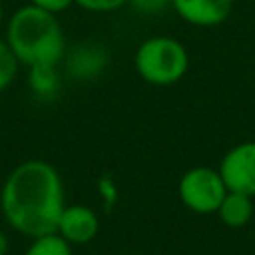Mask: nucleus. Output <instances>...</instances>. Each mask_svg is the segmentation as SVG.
Listing matches in <instances>:
<instances>
[{"instance_id": "f257e3e1", "label": "nucleus", "mask_w": 255, "mask_h": 255, "mask_svg": "<svg viewBox=\"0 0 255 255\" xmlns=\"http://www.w3.org/2000/svg\"><path fill=\"white\" fill-rule=\"evenodd\" d=\"M64 207L62 177L44 159H28L16 165L0 191L4 219L14 231L30 239L54 233Z\"/></svg>"}, {"instance_id": "f03ea898", "label": "nucleus", "mask_w": 255, "mask_h": 255, "mask_svg": "<svg viewBox=\"0 0 255 255\" xmlns=\"http://www.w3.org/2000/svg\"><path fill=\"white\" fill-rule=\"evenodd\" d=\"M6 44L20 64L50 70L64 56V32L56 18L34 4L18 8L6 26Z\"/></svg>"}, {"instance_id": "7ed1b4c3", "label": "nucleus", "mask_w": 255, "mask_h": 255, "mask_svg": "<svg viewBox=\"0 0 255 255\" xmlns=\"http://www.w3.org/2000/svg\"><path fill=\"white\" fill-rule=\"evenodd\" d=\"M139 78L153 86H171L179 82L187 68L189 56L181 42L169 36H151L143 40L133 56Z\"/></svg>"}, {"instance_id": "20e7f679", "label": "nucleus", "mask_w": 255, "mask_h": 255, "mask_svg": "<svg viewBox=\"0 0 255 255\" xmlns=\"http://www.w3.org/2000/svg\"><path fill=\"white\" fill-rule=\"evenodd\" d=\"M179 199L181 203L195 213H215L223 201L227 187L217 169L197 165L187 169L179 179Z\"/></svg>"}, {"instance_id": "39448f33", "label": "nucleus", "mask_w": 255, "mask_h": 255, "mask_svg": "<svg viewBox=\"0 0 255 255\" xmlns=\"http://www.w3.org/2000/svg\"><path fill=\"white\" fill-rule=\"evenodd\" d=\"M217 171L227 191H237L253 197L255 195V141H243L231 147L223 155Z\"/></svg>"}, {"instance_id": "423d86ee", "label": "nucleus", "mask_w": 255, "mask_h": 255, "mask_svg": "<svg viewBox=\"0 0 255 255\" xmlns=\"http://www.w3.org/2000/svg\"><path fill=\"white\" fill-rule=\"evenodd\" d=\"M100 229V221L94 209L86 207V205H66L56 233H60L70 245H84L90 243Z\"/></svg>"}, {"instance_id": "0eeeda50", "label": "nucleus", "mask_w": 255, "mask_h": 255, "mask_svg": "<svg viewBox=\"0 0 255 255\" xmlns=\"http://www.w3.org/2000/svg\"><path fill=\"white\" fill-rule=\"evenodd\" d=\"M171 6L187 24L211 28L229 18L233 0H171Z\"/></svg>"}, {"instance_id": "6e6552de", "label": "nucleus", "mask_w": 255, "mask_h": 255, "mask_svg": "<svg viewBox=\"0 0 255 255\" xmlns=\"http://www.w3.org/2000/svg\"><path fill=\"white\" fill-rule=\"evenodd\" d=\"M215 213L219 215V219L227 227H233V229L235 227H243V225L249 223V219L253 215V201L245 193L227 191Z\"/></svg>"}, {"instance_id": "1a4fd4ad", "label": "nucleus", "mask_w": 255, "mask_h": 255, "mask_svg": "<svg viewBox=\"0 0 255 255\" xmlns=\"http://www.w3.org/2000/svg\"><path fill=\"white\" fill-rule=\"evenodd\" d=\"M24 255H72V247L60 233L54 231L32 237V243Z\"/></svg>"}, {"instance_id": "9d476101", "label": "nucleus", "mask_w": 255, "mask_h": 255, "mask_svg": "<svg viewBox=\"0 0 255 255\" xmlns=\"http://www.w3.org/2000/svg\"><path fill=\"white\" fill-rule=\"evenodd\" d=\"M18 60L12 54V50L8 48L6 40H0V94L12 84V80L16 78L18 72Z\"/></svg>"}, {"instance_id": "9b49d317", "label": "nucleus", "mask_w": 255, "mask_h": 255, "mask_svg": "<svg viewBox=\"0 0 255 255\" xmlns=\"http://www.w3.org/2000/svg\"><path fill=\"white\" fill-rule=\"evenodd\" d=\"M80 8L88 12H114L128 4V0H74Z\"/></svg>"}, {"instance_id": "f8f14e48", "label": "nucleus", "mask_w": 255, "mask_h": 255, "mask_svg": "<svg viewBox=\"0 0 255 255\" xmlns=\"http://www.w3.org/2000/svg\"><path fill=\"white\" fill-rule=\"evenodd\" d=\"M131 4V8L137 12V14H143V16H153V14H159L163 12L167 6H171V0H128Z\"/></svg>"}, {"instance_id": "ddd939ff", "label": "nucleus", "mask_w": 255, "mask_h": 255, "mask_svg": "<svg viewBox=\"0 0 255 255\" xmlns=\"http://www.w3.org/2000/svg\"><path fill=\"white\" fill-rule=\"evenodd\" d=\"M30 4H34L36 8H42L50 14H60L64 10H68L74 0H30Z\"/></svg>"}, {"instance_id": "4468645a", "label": "nucleus", "mask_w": 255, "mask_h": 255, "mask_svg": "<svg viewBox=\"0 0 255 255\" xmlns=\"http://www.w3.org/2000/svg\"><path fill=\"white\" fill-rule=\"evenodd\" d=\"M8 247H10V245H8V237L0 231V255H6V253H8Z\"/></svg>"}, {"instance_id": "2eb2a0df", "label": "nucleus", "mask_w": 255, "mask_h": 255, "mask_svg": "<svg viewBox=\"0 0 255 255\" xmlns=\"http://www.w3.org/2000/svg\"><path fill=\"white\" fill-rule=\"evenodd\" d=\"M2 20H4V8H2V2H0V26H2Z\"/></svg>"}, {"instance_id": "dca6fc26", "label": "nucleus", "mask_w": 255, "mask_h": 255, "mask_svg": "<svg viewBox=\"0 0 255 255\" xmlns=\"http://www.w3.org/2000/svg\"><path fill=\"white\" fill-rule=\"evenodd\" d=\"M0 215H2V211H0Z\"/></svg>"}]
</instances>
